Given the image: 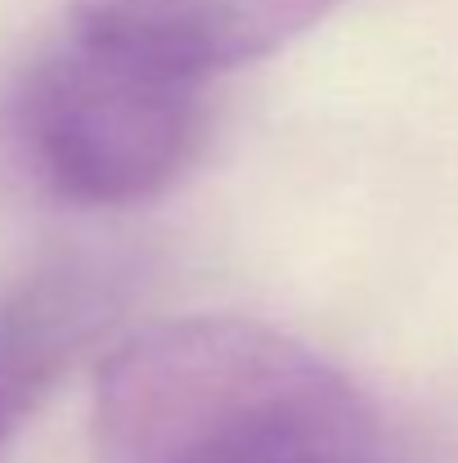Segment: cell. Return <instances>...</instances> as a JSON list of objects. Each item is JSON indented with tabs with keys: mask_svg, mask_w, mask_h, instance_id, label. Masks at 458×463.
<instances>
[{
	"mask_svg": "<svg viewBox=\"0 0 458 463\" xmlns=\"http://www.w3.org/2000/svg\"><path fill=\"white\" fill-rule=\"evenodd\" d=\"M207 77L72 23L18 90V136L36 175L81 207L166 194L202 149Z\"/></svg>",
	"mask_w": 458,
	"mask_h": 463,
	"instance_id": "cell-2",
	"label": "cell"
},
{
	"mask_svg": "<svg viewBox=\"0 0 458 463\" xmlns=\"http://www.w3.org/2000/svg\"><path fill=\"white\" fill-rule=\"evenodd\" d=\"M131 288L126 261L72 252L0 293V463L72 364L117 328Z\"/></svg>",
	"mask_w": 458,
	"mask_h": 463,
	"instance_id": "cell-3",
	"label": "cell"
},
{
	"mask_svg": "<svg viewBox=\"0 0 458 463\" xmlns=\"http://www.w3.org/2000/svg\"><path fill=\"white\" fill-rule=\"evenodd\" d=\"M337 5L346 0H77L72 23L216 77L284 50Z\"/></svg>",
	"mask_w": 458,
	"mask_h": 463,
	"instance_id": "cell-4",
	"label": "cell"
},
{
	"mask_svg": "<svg viewBox=\"0 0 458 463\" xmlns=\"http://www.w3.org/2000/svg\"><path fill=\"white\" fill-rule=\"evenodd\" d=\"M99 463H400L373 401L305 342L238 315L145 324L99 364Z\"/></svg>",
	"mask_w": 458,
	"mask_h": 463,
	"instance_id": "cell-1",
	"label": "cell"
}]
</instances>
